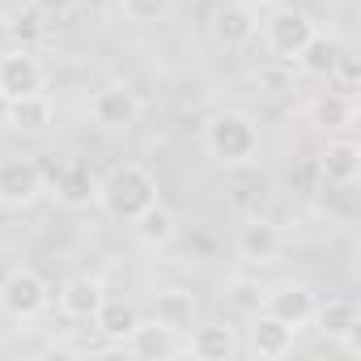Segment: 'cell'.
I'll return each mask as SVG.
<instances>
[{
	"instance_id": "obj_1",
	"label": "cell",
	"mask_w": 361,
	"mask_h": 361,
	"mask_svg": "<svg viewBox=\"0 0 361 361\" xmlns=\"http://www.w3.org/2000/svg\"><path fill=\"white\" fill-rule=\"evenodd\" d=\"M200 140H204V153L226 170H247L259 157V123L247 111H234V106L213 111L204 119Z\"/></svg>"
},
{
	"instance_id": "obj_2",
	"label": "cell",
	"mask_w": 361,
	"mask_h": 361,
	"mask_svg": "<svg viewBox=\"0 0 361 361\" xmlns=\"http://www.w3.org/2000/svg\"><path fill=\"white\" fill-rule=\"evenodd\" d=\"M153 200H157V178H153V170L140 166V161H123V166H115L106 178H98V204H102L115 221L140 217Z\"/></svg>"
},
{
	"instance_id": "obj_3",
	"label": "cell",
	"mask_w": 361,
	"mask_h": 361,
	"mask_svg": "<svg viewBox=\"0 0 361 361\" xmlns=\"http://www.w3.org/2000/svg\"><path fill=\"white\" fill-rule=\"evenodd\" d=\"M51 302V285L43 281V272L18 264L5 272V281H0V314H5L9 323H35Z\"/></svg>"
},
{
	"instance_id": "obj_4",
	"label": "cell",
	"mask_w": 361,
	"mask_h": 361,
	"mask_svg": "<svg viewBox=\"0 0 361 361\" xmlns=\"http://www.w3.org/2000/svg\"><path fill=\"white\" fill-rule=\"evenodd\" d=\"M47 192V174L35 157H0V209H30Z\"/></svg>"
},
{
	"instance_id": "obj_5",
	"label": "cell",
	"mask_w": 361,
	"mask_h": 361,
	"mask_svg": "<svg viewBox=\"0 0 361 361\" xmlns=\"http://www.w3.org/2000/svg\"><path fill=\"white\" fill-rule=\"evenodd\" d=\"M47 90V68L30 47H13L0 56V102H18Z\"/></svg>"
},
{
	"instance_id": "obj_6",
	"label": "cell",
	"mask_w": 361,
	"mask_h": 361,
	"mask_svg": "<svg viewBox=\"0 0 361 361\" xmlns=\"http://www.w3.org/2000/svg\"><path fill=\"white\" fill-rule=\"evenodd\" d=\"M259 22H264V43H268V51L276 60H293L310 43V35L319 30L314 18H306L302 9H276V13H268Z\"/></svg>"
},
{
	"instance_id": "obj_7",
	"label": "cell",
	"mask_w": 361,
	"mask_h": 361,
	"mask_svg": "<svg viewBox=\"0 0 361 361\" xmlns=\"http://www.w3.org/2000/svg\"><path fill=\"white\" fill-rule=\"evenodd\" d=\"M140 98L128 85H102L90 94V119L106 132H132L140 123Z\"/></svg>"
},
{
	"instance_id": "obj_8",
	"label": "cell",
	"mask_w": 361,
	"mask_h": 361,
	"mask_svg": "<svg viewBox=\"0 0 361 361\" xmlns=\"http://www.w3.org/2000/svg\"><path fill=\"white\" fill-rule=\"evenodd\" d=\"M314 302H319V293H314L310 285H302V281H285V285H272V289L259 298V310L302 331V327L310 323V314H314Z\"/></svg>"
},
{
	"instance_id": "obj_9",
	"label": "cell",
	"mask_w": 361,
	"mask_h": 361,
	"mask_svg": "<svg viewBox=\"0 0 361 361\" xmlns=\"http://www.w3.org/2000/svg\"><path fill=\"white\" fill-rule=\"evenodd\" d=\"M209 35L217 47L226 51H243L255 35H259V9L247 5V0H234V5H221L209 22Z\"/></svg>"
},
{
	"instance_id": "obj_10",
	"label": "cell",
	"mask_w": 361,
	"mask_h": 361,
	"mask_svg": "<svg viewBox=\"0 0 361 361\" xmlns=\"http://www.w3.org/2000/svg\"><path fill=\"white\" fill-rule=\"evenodd\" d=\"M293 340H298V327H289V323H281V319H272V314L255 310V319H251V327H247L243 348H247L251 357H259V361H276V357L293 353Z\"/></svg>"
},
{
	"instance_id": "obj_11",
	"label": "cell",
	"mask_w": 361,
	"mask_h": 361,
	"mask_svg": "<svg viewBox=\"0 0 361 361\" xmlns=\"http://www.w3.org/2000/svg\"><path fill=\"white\" fill-rule=\"evenodd\" d=\"M153 323H161V327H170V331H178V336H188V331L200 323V302H196V293L183 289V285L157 289V293H153Z\"/></svg>"
},
{
	"instance_id": "obj_12",
	"label": "cell",
	"mask_w": 361,
	"mask_h": 361,
	"mask_svg": "<svg viewBox=\"0 0 361 361\" xmlns=\"http://www.w3.org/2000/svg\"><path fill=\"white\" fill-rule=\"evenodd\" d=\"M234 251H238L243 264L264 268V264H276V255L285 251V234H281V226H272V221H264V217H251V221L238 230Z\"/></svg>"
},
{
	"instance_id": "obj_13",
	"label": "cell",
	"mask_w": 361,
	"mask_h": 361,
	"mask_svg": "<svg viewBox=\"0 0 361 361\" xmlns=\"http://www.w3.org/2000/svg\"><path fill=\"white\" fill-rule=\"evenodd\" d=\"M188 353L200 357V361H230V357L243 353L238 327H230V323H196L188 331Z\"/></svg>"
},
{
	"instance_id": "obj_14",
	"label": "cell",
	"mask_w": 361,
	"mask_h": 361,
	"mask_svg": "<svg viewBox=\"0 0 361 361\" xmlns=\"http://www.w3.org/2000/svg\"><path fill=\"white\" fill-rule=\"evenodd\" d=\"M56 200L64 209H90L98 200V178L90 170V161L81 157H68L60 170H56Z\"/></svg>"
},
{
	"instance_id": "obj_15",
	"label": "cell",
	"mask_w": 361,
	"mask_h": 361,
	"mask_svg": "<svg viewBox=\"0 0 361 361\" xmlns=\"http://www.w3.org/2000/svg\"><path fill=\"white\" fill-rule=\"evenodd\" d=\"M123 348L132 357H145V361H166V357L188 353V336H178L161 323H136V331L123 340Z\"/></svg>"
},
{
	"instance_id": "obj_16",
	"label": "cell",
	"mask_w": 361,
	"mask_h": 361,
	"mask_svg": "<svg viewBox=\"0 0 361 361\" xmlns=\"http://www.w3.org/2000/svg\"><path fill=\"white\" fill-rule=\"evenodd\" d=\"M319 170L331 188H353L357 174H361V145L348 136H331L319 153Z\"/></svg>"
},
{
	"instance_id": "obj_17",
	"label": "cell",
	"mask_w": 361,
	"mask_h": 361,
	"mask_svg": "<svg viewBox=\"0 0 361 361\" xmlns=\"http://www.w3.org/2000/svg\"><path fill=\"white\" fill-rule=\"evenodd\" d=\"M102 298H106V285L98 276H90V272H77V276H68L60 285V310L68 319H81V323L94 319V310L102 306Z\"/></svg>"
},
{
	"instance_id": "obj_18",
	"label": "cell",
	"mask_w": 361,
	"mask_h": 361,
	"mask_svg": "<svg viewBox=\"0 0 361 361\" xmlns=\"http://www.w3.org/2000/svg\"><path fill=\"white\" fill-rule=\"evenodd\" d=\"M310 323L319 327V336H323V340L340 344L344 336L361 331V310H357V302H348V298H327V302H314Z\"/></svg>"
},
{
	"instance_id": "obj_19",
	"label": "cell",
	"mask_w": 361,
	"mask_h": 361,
	"mask_svg": "<svg viewBox=\"0 0 361 361\" xmlns=\"http://www.w3.org/2000/svg\"><path fill=\"white\" fill-rule=\"evenodd\" d=\"M128 226H132L136 243H140V247H149V251L170 247V243H174V234H178V217H174V209H166L161 200H153V204H149L140 217H132Z\"/></svg>"
},
{
	"instance_id": "obj_20",
	"label": "cell",
	"mask_w": 361,
	"mask_h": 361,
	"mask_svg": "<svg viewBox=\"0 0 361 361\" xmlns=\"http://www.w3.org/2000/svg\"><path fill=\"white\" fill-rule=\"evenodd\" d=\"M94 331L102 336V340H111V344H123L132 331H136V323H140V310L128 302V298H102V306L94 310Z\"/></svg>"
},
{
	"instance_id": "obj_21",
	"label": "cell",
	"mask_w": 361,
	"mask_h": 361,
	"mask_svg": "<svg viewBox=\"0 0 361 361\" xmlns=\"http://www.w3.org/2000/svg\"><path fill=\"white\" fill-rule=\"evenodd\" d=\"M9 111H5V119H9V128H18V132H47L51 123H56V102L47 98V90L43 94H30V98H18V102H5Z\"/></svg>"
},
{
	"instance_id": "obj_22",
	"label": "cell",
	"mask_w": 361,
	"mask_h": 361,
	"mask_svg": "<svg viewBox=\"0 0 361 361\" xmlns=\"http://www.w3.org/2000/svg\"><path fill=\"white\" fill-rule=\"evenodd\" d=\"M340 51H344V43H340L336 35H323V30H314V35H310V43H306V47L293 56V64H298L306 77H331V68H336Z\"/></svg>"
},
{
	"instance_id": "obj_23",
	"label": "cell",
	"mask_w": 361,
	"mask_h": 361,
	"mask_svg": "<svg viewBox=\"0 0 361 361\" xmlns=\"http://www.w3.org/2000/svg\"><path fill=\"white\" fill-rule=\"evenodd\" d=\"M353 115H357V106H353V94H344V90H327V94H319V98L310 102V123L323 128V132L348 128Z\"/></svg>"
},
{
	"instance_id": "obj_24",
	"label": "cell",
	"mask_w": 361,
	"mask_h": 361,
	"mask_svg": "<svg viewBox=\"0 0 361 361\" xmlns=\"http://www.w3.org/2000/svg\"><path fill=\"white\" fill-rule=\"evenodd\" d=\"M119 5V18L132 22V26H153L161 18H170L174 9V0H115Z\"/></svg>"
},
{
	"instance_id": "obj_25",
	"label": "cell",
	"mask_w": 361,
	"mask_h": 361,
	"mask_svg": "<svg viewBox=\"0 0 361 361\" xmlns=\"http://www.w3.org/2000/svg\"><path fill=\"white\" fill-rule=\"evenodd\" d=\"M255 85H259L264 94H289V90H293V68H289V60H276V64L255 68Z\"/></svg>"
},
{
	"instance_id": "obj_26",
	"label": "cell",
	"mask_w": 361,
	"mask_h": 361,
	"mask_svg": "<svg viewBox=\"0 0 361 361\" xmlns=\"http://www.w3.org/2000/svg\"><path fill=\"white\" fill-rule=\"evenodd\" d=\"M327 81H336L344 94H353V90L361 85V64H357V56H353L348 47L340 51V60H336V68H331V77H327Z\"/></svg>"
},
{
	"instance_id": "obj_27",
	"label": "cell",
	"mask_w": 361,
	"mask_h": 361,
	"mask_svg": "<svg viewBox=\"0 0 361 361\" xmlns=\"http://www.w3.org/2000/svg\"><path fill=\"white\" fill-rule=\"evenodd\" d=\"M39 18H43L39 9H26V13H18V18L9 22V35H13V39H22V47H30V43H35V39L43 35Z\"/></svg>"
},
{
	"instance_id": "obj_28",
	"label": "cell",
	"mask_w": 361,
	"mask_h": 361,
	"mask_svg": "<svg viewBox=\"0 0 361 361\" xmlns=\"http://www.w3.org/2000/svg\"><path fill=\"white\" fill-rule=\"evenodd\" d=\"M30 9H39L43 18H60V13L77 9V0H30Z\"/></svg>"
}]
</instances>
